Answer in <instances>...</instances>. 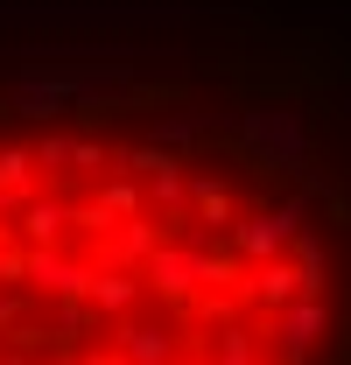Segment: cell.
Instances as JSON below:
<instances>
[{
    "label": "cell",
    "mask_w": 351,
    "mask_h": 365,
    "mask_svg": "<svg viewBox=\"0 0 351 365\" xmlns=\"http://www.w3.org/2000/svg\"><path fill=\"white\" fill-rule=\"evenodd\" d=\"M218 127V113L211 106H169V113H155L148 120V140L155 148H169V155H197V140Z\"/></svg>",
    "instance_id": "obj_3"
},
{
    "label": "cell",
    "mask_w": 351,
    "mask_h": 365,
    "mask_svg": "<svg viewBox=\"0 0 351 365\" xmlns=\"http://www.w3.org/2000/svg\"><path fill=\"white\" fill-rule=\"evenodd\" d=\"M232 134H239V148L260 162V169H274V176H309V120L295 113V106H246L239 120H232Z\"/></svg>",
    "instance_id": "obj_2"
},
{
    "label": "cell",
    "mask_w": 351,
    "mask_h": 365,
    "mask_svg": "<svg viewBox=\"0 0 351 365\" xmlns=\"http://www.w3.org/2000/svg\"><path fill=\"white\" fill-rule=\"evenodd\" d=\"M345 113H351V98H345Z\"/></svg>",
    "instance_id": "obj_4"
},
{
    "label": "cell",
    "mask_w": 351,
    "mask_h": 365,
    "mask_svg": "<svg viewBox=\"0 0 351 365\" xmlns=\"http://www.w3.org/2000/svg\"><path fill=\"white\" fill-rule=\"evenodd\" d=\"M197 21V0H0V29H85V36H113V29H183Z\"/></svg>",
    "instance_id": "obj_1"
}]
</instances>
